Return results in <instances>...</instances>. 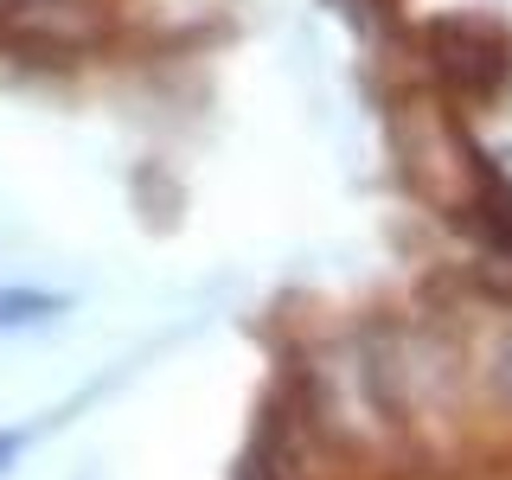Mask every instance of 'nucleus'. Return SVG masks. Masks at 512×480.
Segmentation results:
<instances>
[{
    "label": "nucleus",
    "instance_id": "nucleus-3",
    "mask_svg": "<svg viewBox=\"0 0 512 480\" xmlns=\"http://www.w3.org/2000/svg\"><path fill=\"white\" fill-rule=\"evenodd\" d=\"M77 480H96V474H77Z\"/></svg>",
    "mask_w": 512,
    "mask_h": 480
},
{
    "label": "nucleus",
    "instance_id": "nucleus-1",
    "mask_svg": "<svg viewBox=\"0 0 512 480\" xmlns=\"http://www.w3.org/2000/svg\"><path fill=\"white\" fill-rule=\"evenodd\" d=\"M64 301L58 295H39V288H0V333L7 327H45V320H58Z\"/></svg>",
    "mask_w": 512,
    "mask_h": 480
},
{
    "label": "nucleus",
    "instance_id": "nucleus-2",
    "mask_svg": "<svg viewBox=\"0 0 512 480\" xmlns=\"http://www.w3.org/2000/svg\"><path fill=\"white\" fill-rule=\"evenodd\" d=\"M26 455V429H0V480H7V468Z\"/></svg>",
    "mask_w": 512,
    "mask_h": 480
}]
</instances>
